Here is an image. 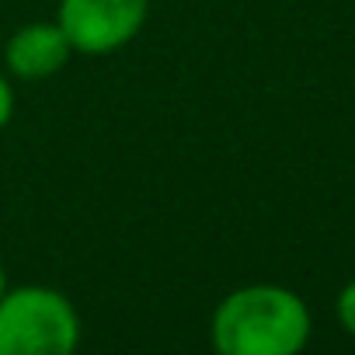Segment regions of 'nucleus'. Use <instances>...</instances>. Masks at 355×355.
I'll return each instance as SVG.
<instances>
[{"mask_svg": "<svg viewBox=\"0 0 355 355\" xmlns=\"http://www.w3.org/2000/svg\"><path fill=\"white\" fill-rule=\"evenodd\" d=\"M209 334L223 355H293L310 338V313L282 286H244L216 306Z\"/></svg>", "mask_w": 355, "mask_h": 355, "instance_id": "nucleus-1", "label": "nucleus"}, {"mask_svg": "<svg viewBox=\"0 0 355 355\" xmlns=\"http://www.w3.org/2000/svg\"><path fill=\"white\" fill-rule=\"evenodd\" d=\"M80 341L73 303L49 286L0 293V355H70Z\"/></svg>", "mask_w": 355, "mask_h": 355, "instance_id": "nucleus-2", "label": "nucleus"}, {"mask_svg": "<svg viewBox=\"0 0 355 355\" xmlns=\"http://www.w3.org/2000/svg\"><path fill=\"white\" fill-rule=\"evenodd\" d=\"M150 0H60L56 25L73 53L105 56L132 42L146 21Z\"/></svg>", "mask_w": 355, "mask_h": 355, "instance_id": "nucleus-3", "label": "nucleus"}, {"mask_svg": "<svg viewBox=\"0 0 355 355\" xmlns=\"http://www.w3.org/2000/svg\"><path fill=\"white\" fill-rule=\"evenodd\" d=\"M73 46L70 39L63 35L60 25L53 21H35V25H25L18 28L8 46H4V60H8V70L21 80H46L53 73H60L70 60Z\"/></svg>", "mask_w": 355, "mask_h": 355, "instance_id": "nucleus-4", "label": "nucleus"}, {"mask_svg": "<svg viewBox=\"0 0 355 355\" xmlns=\"http://www.w3.org/2000/svg\"><path fill=\"white\" fill-rule=\"evenodd\" d=\"M338 317H341V324L355 334V282L345 286V293L338 296Z\"/></svg>", "mask_w": 355, "mask_h": 355, "instance_id": "nucleus-5", "label": "nucleus"}, {"mask_svg": "<svg viewBox=\"0 0 355 355\" xmlns=\"http://www.w3.org/2000/svg\"><path fill=\"white\" fill-rule=\"evenodd\" d=\"M11 115H15V91L4 77H0V129L11 122Z\"/></svg>", "mask_w": 355, "mask_h": 355, "instance_id": "nucleus-6", "label": "nucleus"}, {"mask_svg": "<svg viewBox=\"0 0 355 355\" xmlns=\"http://www.w3.org/2000/svg\"><path fill=\"white\" fill-rule=\"evenodd\" d=\"M8 289V275H4V261H0V293Z\"/></svg>", "mask_w": 355, "mask_h": 355, "instance_id": "nucleus-7", "label": "nucleus"}]
</instances>
